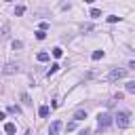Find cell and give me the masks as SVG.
I'll use <instances>...</instances> for the list:
<instances>
[{"label": "cell", "mask_w": 135, "mask_h": 135, "mask_svg": "<svg viewBox=\"0 0 135 135\" xmlns=\"http://www.w3.org/2000/svg\"><path fill=\"white\" fill-rule=\"evenodd\" d=\"M110 124H112V116H110L108 112H101V114L97 116V127H99V129H108Z\"/></svg>", "instance_id": "cell-1"}, {"label": "cell", "mask_w": 135, "mask_h": 135, "mask_svg": "<svg viewBox=\"0 0 135 135\" xmlns=\"http://www.w3.org/2000/svg\"><path fill=\"white\" fill-rule=\"evenodd\" d=\"M124 76H127V70H124V68H114V70H110L108 80H120V78H124Z\"/></svg>", "instance_id": "cell-2"}, {"label": "cell", "mask_w": 135, "mask_h": 135, "mask_svg": "<svg viewBox=\"0 0 135 135\" xmlns=\"http://www.w3.org/2000/svg\"><path fill=\"white\" fill-rule=\"evenodd\" d=\"M114 118H116V124H118L120 129H127V127H129V112H118Z\"/></svg>", "instance_id": "cell-3"}, {"label": "cell", "mask_w": 135, "mask_h": 135, "mask_svg": "<svg viewBox=\"0 0 135 135\" xmlns=\"http://www.w3.org/2000/svg\"><path fill=\"white\" fill-rule=\"evenodd\" d=\"M19 70H21V65H19V63H15V61H8V63L2 68V74H6V76H8V74H17Z\"/></svg>", "instance_id": "cell-4"}, {"label": "cell", "mask_w": 135, "mask_h": 135, "mask_svg": "<svg viewBox=\"0 0 135 135\" xmlns=\"http://www.w3.org/2000/svg\"><path fill=\"white\" fill-rule=\"evenodd\" d=\"M61 131V120H55V122H51V127H49V133L51 135H57Z\"/></svg>", "instance_id": "cell-5"}, {"label": "cell", "mask_w": 135, "mask_h": 135, "mask_svg": "<svg viewBox=\"0 0 135 135\" xmlns=\"http://www.w3.org/2000/svg\"><path fill=\"white\" fill-rule=\"evenodd\" d=\"M72 118H74V120H76V122H78V120H84V118H86V112H84V110H76V112H74V116H72Z\"/></svg>", "instance_id": "cell-6"}, {"label": "cell", "mask_w": 135, "mask_h": 135, "mask_svg": "<svg viewBox=\"0 0 135 135\" xmlns=\"http://www.w3.org/2000/svg\"><path fill=\"white\" fill-rule=\"evenodd\" d=\"M49 112H51V110H49V105H40V108H38V114H40L42 118H46V116H49Z\"/></svg>", "instance_id": "cell-7"}, {"label": "cell", "mask_w": 135, "mask_h": 135, "mask_svg": "<svg viewBox=\"0 0 135 135\" xmlns=\"http://www.w3.org/2000/svg\"><path fill=\"white\" fill-rule=\"evenodd\" d=\"M4 131H6V133H15V131H17V127H15L13 122H6V124H4Z\"/></svg>", "instance_id": "cell-8"}, {"label": "cell", "mask_w": 135, "mask_h": 135, "mask_svg": "<svg viewBox=\"0 0 135 135\" xmlns=\"http://www.w3.org/2000/svg\"><path fill=\"white\" fill-rule=\"evenodd\" d=\"M36 38H38V40H44V38H46V30H38V32H36Z\"/></svg>", "instance_id": "cell-9"}, {"label": "cell", "mask_w": 135, "mask_h": 135, "mask_svg": "<svg viewBox=\"0 0 135 135\" xmlns=\"http://www.w3.org/2000/svg\"><path fill=\"white\" fill-rule=\"evenodd\" d=\"M91 57H93V61H97V59H101V57H103V51H93V55H91Z\"/></svg>", "instance_id": "cell-10"}, {"label": "cell", "mask_w": 135, "mask_h": 135, "mask_svg": "<svg viewBox=\"0 0 135 135\" xmlns=\"http://www.w3.org/2000/svg\"><path fill=\"white\" fill-rule=\"evenodd\" d=\"M57 70H59V63H53V65L49 68V72H46V76H51V74H55Z\"/></svg>", "instance_id": "cell-11"}, {"label": "cell", "mask_w": 135, "mask_h": 135, "mask_svg": "<svg viewBox=\"0 0 135 135\" xmlns=\"http://www.w3.org/2000/svg\"><path fill=\"white\" fill-rule=\"evenodd\" d=\"M127 93H135V82H133V80L127 82Z\"/></svg>", "instance_id": "cell-12"}, {"label": "cell", "mask_w": 135, "mask_h": 135, "mask_svg": "<svg viewBox=\"0 0 135 135\" xmlns=\"http://www.w3.org/2000/svg\"><path fill=\"white\" fill-rule=\"evenodd\" d=\"M91 17H93V19L101 17V11H99V8H91Z\"/></svg>", "instance_id": "cell-13"}, {"label": "cell", "mask_w": 135, "mask_h": 135, "mask_svg": "<svg viewBox=\"0 0 135 135\" xmlns=\"http://www.w3.org/2000/svg\"><path fill=\"white\" fill-rule=\"evenodd\" d=\"M61 55H63V51H61L59 46H55V49H53V57H57V59H59Z\"/></svg>", "instance_id": "cell-14"}, {"label": "cell", "mask_w": 135, "mask_h": 135, "mask_svg": "<svg viewBox=\"0 0 135 135\" xmlns=\"http://www.w3.org/2000/svg\"><path fill=\"white\" fill-rule=\"evenodd\" d=\"M38 61H49V53H38Z\"/></svg>", "instance_id": "cell-15"}, {"label": "cell", "mask_w": 135, "mask_h": 135, "mask_svg": "<svg viewBox=\"0 0 135 135\" xmlns=\"http://www.w3.org/2000/svg\"><path fill=\"white\" fill-rule=\"evenodd\" d=\"M23 13H25V6H21V4L15 6V15H23Z\"/></svg>", "instance_id": "cell-16"}, {"label": "cell", "mask_w": 135, "mask_h": 135, "mask_svg": "<svg viewBox=\"0 0 135 135\" xmlns=\"http://www.w3.org/2000/svg\"><path fill=\"white\" fill-rule=\"evenodd\" d=\"M108 21H110V23H118V21H120V17H116V15H110V17H108Z\"/></svg>", "instance_id": "cell-17"}, {"label": "cell", "mask_w": 135, "mask_h": 135, "mask_svg": "<svg viewBox=\"0 0 135 135\" xmlns=\"http://www.w3.org/2000/svg\"><path fill=\"white\" fill-rule=\"evenodd\" d=\"M91 30H93V25H91V23H84V25L80 27V32H91Z\"/></svg>", "instance_id": "cell-18"}, {"label": "cell", "mask_w": 135, "mask_h": 135, "mask_svg": "<svg viewBox=\"0 0 135 135\" xmlns=\"http://www.w3.org/2000/svg\"><path fill=\"white\" fill-rule=\"evenodd\" d=\"M21 46H23V42H21V40H15V42H13V49H15V51H17V49H21Z\"/></svg>", "instance_id": "cell-19"}, {"label": "cell", "mask_w": 135, "mask_h": 135, "mask_svg": "<svg viewBox=\"0 0 135 135\" xmlns=\"http://www.w3.org/2000/svg\"><path fill=\"white\" fill-rule=\"evenodd\" d=\"M0 36H2V38H6V36H8V25H4V27H2V34H0Z\"/></svg>", "instance_id": "cell-20"}, {"label": "cell", "mask_w": 135, "mask_h": 135, "mask_svg": "<svg viewBox=\"0 0 135 135\" xmlns=\"http://www.w3.org/2000/svg\"><path fill=\"white\" fill-rule=\"evenodd\" d=\"M76 129V120H72V122H68V131H74Z\"/></svg>", "instance_id": "cell-21"}, {"label": "cell", "mask_w": 135, "mask_h": 135, "mask_svg": "<svg viewBox=\"0 0 135 135\" xmlns=\"http://www.w3.org/2000/svg\"><path fill=\"white\" fill-rule=\"evenodd\" d=\"M4 118H6V116H4V112H0V120H4Z\"/></svg>", "instance_id": "cell-22"}, {"label": "cell", "mask_w": 135, "mask_h": 135, "mask_svg": "<svg viewBox=\"0 0 135 135\" xmlns=\"http://www.w3.org/2000/svg\"><path fill=\"white\" fill-rule=\"evenodd\" d=\"M84 2H86V4H93V2H95V0H84Z\"/></svg>", "instance_id": "cell-23"}, {"label": "cell", "mask_w": 135, "mask_h": 135, "mask_svg": "<svg viewBox=\"0 0 135 135\" xmlns=\"http://www.w3.org/2000/svg\"><path fill=\"white\" fill-rule=\"evenodd\" d=\"M6 2H11V0H6Z\"/></svg>", "instance_id": "cell-24"}]
</instances>
